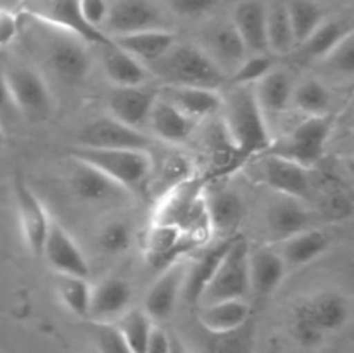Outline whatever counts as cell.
<instances>
[{"mask_svg":"<svg viewBox=\"0 0 354 353\" xmlns=\"http://www.w3.org/2000/svg\"><path fill=\"white\" fill-rule=\"evenodd\" d=\"M118 331L121 332V336H123L124 343L131 350V353H145L149 336L152 332L151 318L142 310L128 311V314H124L121 317Z\"/></svg>","mask_w":354,"mask_h":353,"instance_id":"ab89813d","label":"cell"},{"mask_svg":"<svg viewBox=\"0 0 354 353\" xmlns=\"http://www.w3.org/2000/svg\"><path fill=\"white\" fill-rule=\"evenodd\" d=\"M225 127L239 158L263 154L272 144L268 123L256 100L252 85H234L230 96L223 99Z\"/></svg>","mask_w":354,"mask_h":353,"instance_id":"6da1fadb","label":"cell"},{"mask_svg":"<svg viewBox=\"0 0 354 353\" xmlns=\"http://www.w3.org/2000/svg\"><path fill=\"white\" fill-rule=\"evenodd\" d=\"M159 75L168 80V85L203 87L218 90L225 83V75L209 55L196 45H173L159 61Z\"/></svg>","mask_w":354,"mask_h":353,"instance_id":"277c9868","label":"cell"},{"mask_svg":"<svg viewBox=\"0 0 354 353\" xmlns=\"http://www.w3.org/2000/svg\"><path fill=\"white\" fill-rule=\"evenodd\" d=\"M256 100L263 113L279 114L292 102V80L283 69H272L266 76L252 85Z\"/></svg>","mask_w":354,"mask_h":353,"instance_id":"4dcf8cb0","label":"cell"},{"mask_svg":"<svg viewBox=\"0 0 354 353\" xmlns=\"http://www.w3.org/2000/svg\"><path fill=\"white\" fill-rule=\"evenodd\" d=\"M78 147L88 149H133L147 151L151 138L137 128L118 121L113 116H100L80 130Z\"/></svg>","mask_w":354,"mask_h":353,"instance_id":"30bf717a","label":"cell"},{"mask_svg":"<svg viewBox=\"0 0 354 353\" xmlns=\"http://www.w3.org/2000/svg\"><path fill=\"white\" fill-rule=\"evenodd\" d=\"M3 73L17 113L30 118H45L50 113V90L38 69L14 61L3 66Z\"/></svg>","mask_w":354,"mask_h":353,"instance_id":"ba28073f","label":"cell"},{"mask_svg":"<svg viewBox=\"0 0 354 353\" xmlns=\"http://www.w3.org/2000/svg\"><path fill=\"white\" fill-rule=\"evenodd\" d=\"M19 33V17L16 12L0 7V51L9 47Z\"/></svg>","mask_w":354,"mask_h":353,"instance_id":"c3c4849f","label":"cell"},{"mask_svg":"<svg viewBox=\"0 0 354 353\" xmlns=\"http://www.w3.org/2000/svg\"><path fill=\"white\" fill-rule=\"evenodd\" d=\"M69 158L78 159L93 166L104 175L109 176L114 183L124 192L140 190L147 183L152 170V158L147 151H133V149H69Z\"/></svg>","mask_w":354,"mask_h":353,"instance_id":"3957f363","label":"cell"},{"mask_svg":"<svg viewBox=\"0 0 354 353\" xmlns=\"http://www.w3.org/2000/svg\"><path fill=\"white\" fill-rule=\"evenodd\" d=\"M47 45V61L55 75L68 83H78L88 76L92 62L83 40L61 33Z\"/></svg>","mask_w":354,"mask_h":353,"instance_id":"4fadbf2b","label":"cell"},{"mask_svg":"<svg viewBox=\"0 0 354 353\" xmlns=\"http://www.w3.org/2000/svg\"><path fill=\"white\" fill-rule=\"evenodd\" d=\"M275 69V57L272 54H254L245 57L237 69L232 73L234 85H254L256 82Z\"/></svg>","mask_w":354,"mask_h":353,"instance_id":"60d3db41","label":"cell"},{"mask_svg":"<svg viewBox=\"0 0 354 353\" xmlns=\"http://www.w3.org/2000/svg\"><path fill=\"white\" fill-rule=\"evenodd\" d=\"M324 208L325 215H328L330 218H335V220H342V218L351 215V201L344 194H334V196H330L325 201Z\"/></svg>","mask_w":354,"mask_h":353,"instance_id":"681fc988","label":"cell"},{"mask_svg":"<svg viewBox=\"0 0 354 353\" xmlns=\"http://www.w3.org/2000/svg\"><path fill=\"white\" fill-rule=\"evenodd\" d=\"M249 242L242 235H235L225 253L216 273L201 296L199 305L223 300H245L249 291Z\"/></svg>","mask_w":354,"mask_h":353,"instance_id":"52a82bcc","label":"cell"},{"mask_svg":"<svg viewBox=\"0 0 354 353\" xmlns=\"http://www.w3.org/2000/svg\"><path fill=\"white\" fill-rule=\"evenodd\" d=\"M149 125L161 141L169 142V144H183L192 135L196 120L187 116L183 111H180L158 93V99L149 116Z\"/></svg>","mask_w":354,"mask_h":353,"instance_id":"484cf974","label":"cell"},{"mask_svg":"<svg viewBox=\"0 0 354 353\" xmlns=\"http://www.w3.org/2000/svg\"><path fill=\"white\" fill-rule=\"evenodd\" d=\"M266 12L268 6L261 0H244L237 3L230 19L245 48L254 54H270L266 42Z\"/></svg>","mask_w":354,"mask_h":353,"instance_id":"44dd1931","label":"cell"},{"mask_svg":"<svg viewBox=\"0 0 354 353\" xmlns=\"http://www.w3.org/2000/svg\"><path fill=\"white\" fill-rule=\"evenodd\" d=\"M104 55V71L114 87H140L149 80V71L138 59L120 47L107 45Z\"/></svg>","mask_w":354,"mask_h":353,"instance_id":"f546056e","label":"cell"},{"mask_svg":"<svg viewBox=\"0 0 354 353\" xmlns=\"http://www.w3.org/2000/svg\"><path fill=\"white\" fill-rule=\"evenodd\" d=\"M41 258L48 263L55 273L64 275L88 277L90 265L85 253L82 251L75 239L59 221L52 218L47 239H45Z\"/></svg>","mask_w":354,"mask_h":353,"instance_id":"8fae6325","label":"cell"},{"mask_svg":"<svg viewBox=\"0 0 354 353\" xmlns=\"http://www.w3.org/2000/svg\"><path fill=\"white\" fill-rule=\"evenodd\" d=\"M131 301V287L120 277H107L92 286L88 317L95 322H107L127 311Z\"/></svg>","mask_w":354,"mask_h":353,"instance_id":"603a6c76","label":"cell"},{"mask_svg":"<svg viewBox=\"0 0 354 353\" xmlns=\"http://www.w3.org/2000/svg\"><path fill=\"white\" fill-rule=\"evenodd\" d=\"M169 353H189L182 346V343L178 339H171V345H169Z\"/></svg>","mask_w":354,"mask_h":353,"instance_id":"f5cc1de1","label":"cell"},{"mask_svg":"<svg viewBox=\"0 0 354 353\" xmlns=\"http://www.w3.org/2000/svg\"><path fill=\"white\" fill-rule=\"evenodd\" d=\"M258 173L259 179L266 185L272 187L277 194L296 197L301 201L310 197L311 180L308 175V168H303L296 163L273 154H261Z\"/></svg>","mask_w":354,"mask_h":353,"instance_id":"7c38bea8","label":"cell"},{"mask_svg":"<svg viewBox=\"0 0 354 353\" xmlns=\"http://www.w3.org/2000/svg\"><path fill=\"white\" fill-rule=\"evenodd\" d=\"M55 291H57L59 300L73 315L88 317L92 286L86 277L55 273Z\"/></svg>","mask_w":354,"mask_h":353,"instance_id":"8d00e7d4","label":"cell"},{"mask_svg":"<svg viewBox=\"0 0 354 353\" xmlns=\"http://www.w3.org/2000/svg\"><path fill=\"white\" fill-rule=\"evenodd\" d=\"M93 336L100 353H131L118 327H113L107 322H97Z\"/></svg>","mask_w":354,"mask_h":353,"instance_id":"f6af8a7d","label":"cell"},{"mask_svg":"<svg viewBox=\"0 0 354 353\" xmlns=\"http://www.w3.org/2000/svg\"><path fill=\"white\" fill-rule=\"evenodd\" d=\"M161 24V12L149 0H120L111 6L104 28L109 37H120V35L162 28Z\"/></svg>","mask_w":354,"mask_h":353,"instance_id":"9a60e30c","label":"cell"},{"mask_svg":"<svg viewBox=\"0 0 354 353\" xmlns=\"http://www.w3.org/2000/svg\"><path fill=\"white\" fill-rule=\"evenodd\" d=\"M292 102L308 116L328 114L332 93L328 87L318 78H308L292 90Z\"/></svg>","mask_w":354,"mask_h":353,"instance_id":"74e56055","label":"cell"},{"mask_svg":"<svg viewBox=\"0 0 354 353\" xmlns=\"http://www.w3.org/2000/svg\"><path fill=\"white\" fill-rule=\"evenodd\" d=\"M14 201H16L17 221H19V230L24 244L31 255L41 258L52 217L48 215L40 197L26 182L23 173L19 172H16L14 175Z\"/></svg>","mask_w":354,"mask_h":353,"instance_id":"9c48e42d","label":"cell"},{"mask_svg":"<svg viewBox=\"0 0 354 353\" xmlns=\"http://www.w3.org/2000/svg\"><path fill=\"white\" fill-rule=\"evenodd\" d=\"M206 210L211 230H235L244 215V203L241 197L228 189H218L216 192H206Z\"/></svg>","mask_w":354,"mask_h":353,"instance_id":"d6a6232c","label":"cell"},{"mask_svg":"<svg viewBox=\"0 0 354 353\" xmlns=\"http://www.w3.org/2000/svg\"><path fill=\"white\" fill-rule=\"evenodd\" d=\"M159 96L196 121L218 113L223 106V97L218 90L203 87L165 85L159 90Z\"/></svg>","mask_w":354,"mask_h":353,"instance_id":"7402d4cb","label":"cell"},{"mask_svg":"<svg viewBox=\"0 0 354 353\" xmlns=\"http://www.w3.org/2000/svg\"><path fill=\"white\" fill-rule=\"evenodd\" d=\"M328 248H330V237L324 230L308 228L280 241L279 255L282 256L286 265L303 266L325 255Z\"/></svg>","mask_w":354,"mask_h":353,"instance_id":"83f0119b","label":"cell"},{"mask_svg":"<svg viewBox=\"0 0 354 353\" xmlns=\"http://www.w3.org/2000/svg\"><path fill=\"white\" fill-rule=\"evenodd\" d=\"M156 99H158V92L145 89L144 85L114 87L107 97L109 116L140 130L145 123H149Z\"/></svg>","mask_w":354,"mask_h":353,"instance_id":"2e32d148","label":"cell"},{"mask_svg":"<svg viewBox=\"0 0 354 353\" xmlns=\"http://www.w3.org/2000/svg\"><path fill=\"white\" fill-rule=\"evenodd\" d=\"M251 307L245 300H223L201 305L199 324L207 332H223L241 327L249 320Z\"/></svg>","mask_w":354,"mask_h":353,"instance_id":"f1b7e54d","label":"cell"},{"mask_svg":"<svg viewBox=\"0 0 354 353\" xmlns=\"http://www.w3.org/2000/svg\"><path fill=\"white\" fill-rule=\"evenodd\" d=\"M185 275L187 266L183 262H176L168 269L161 270V275L152 284L151 291L145 296L144 311L151 320H166L171 315L183 291Z\"/></svg>","mask_w":354,"mask_h":353,"instance_id":"e0dca14e","label":"cell"},{"mask_svg":"<svg viewBox=\"0 0 354 353\" xmlns=\"http://www.w3.org/2000/svg\"><path fill=\"white\" fill-rule=\"evenodd\" d=\"M254 343V325L251 320L241 327L223 332H209L207 353H251Z\"/></svg>","mask_w":354,"mask_h":353,"instance_id":"f35d334b","label":"cell"},{"mask_svg":"<svg viewBox=\"0 0 354 353\" xmlns=\"http://www.w3.org/2000/svg\"><path fill=\"white\" fill-rule=\"evenodd\" d=\"M294 332H296L297 339L306 346L317 345L324 338V331L315 324L304 301L294 311Z\"/></svg>","mask_w":354,"mask_h":353,"instance_id":"ee69618b","label":"cell"},{"mask_svg":"<svg viewBox=\"0 0 354 353\" xmlns=\"http://www.w3.org/2000/svg\"><path fill=\"white\" fill-rule=\"evenodd\" d=\"M235 235H230L225 241L218 242L216 246L207 249L196 263H194L190 269H187L185 282H183V291L182 294L194 305H199L201 296L206 291V287L209 286V282L213 280L214 273H216L218 266H220L221 260H223L225 253L230 248L232 241H234Z\"/></svg>","mask_w":354,"mask_h":353,"instance_id":"4316f807","label":"cell"},{"mask_svg":"<svg viewBox=\"0 0 354 353\" xmlns=\"http://www.w3.org/2000/svg\"><path fill=\"white\" fill-rule=\"evenodd\" d=\"M332 128H334V118L330 114L308 116L303 123L294 127L286 137L272 142L263 154L279 156V158L296 163L303 168H311L324 158Z\"/></svg>","mask_w":354,"mask_h":353,"instance_id":"5b68a950","label":"cell"},{"mask_svg":"<svg viewBox=\"0 0 354 353\" xmlns=\"http://www.w3.org/2000/svg\"><path fill=\"white\" fill-rule=\"evenodd\" d=\"M6 144V132H3V125L0 123V147Z\"/></svg>","mask_w":354,"mask_h":353,"instance_id":"db71d44e","label":"cell"},{"mask_svg":"<svg viewBox=\"0 0 354 353\" xmlns=\"http://www.w3.org/2000/svg\"><path fill=\"white\" fill-rule=\"evenodd\" d=\"M203 48L211 61L225 73H234L248 57V48L232 21H220L204 31Z\"/></svg>","mask_w":354,"mask_h":353,"instance_id":"5bb4252c","label":"cell"},{"mask_svg":"<svg viewBox=\"0 0 354 353\" xmlns=\"http://www.w3.org/2000/svg\"><path fill=\"white\" fill-rule=\"evenodd\" d=\"M14 114H17V111L16 107H14L12 97H10L6 73H3V64L0 62V123H3V121L9 120V118H12Z\"/></svg>","mask_w":354,"mask_h":353,"instance_id":"f907efd6","label":"cell"},{"mask_svg":"<svg viewBox=\"0 0 354 353\" xmlns=\"http://www.w3.org/2000/svg\"><path fill=\"white\" fill-rule=\"evenodd\" d=\"M197 246L182 230L166 225H152L145 241V258L154 269L165 270L180 262L189 249Z\"/></svg>","mask_w":354,"mask_h":353,"instance_id":"ac0fdd59","label":"cell"},{"mask_svg":"<svg viewBox=\"0 0 354 353\" xmlns=\"http://www.w3.org/2000/svg\"><path fill=\"white\" fill-rule=\"evenodd\" d=\"M168 3L178 16L196 17L220 6L221 0H168Z\"/></svg>","mask_w":354,"mask_h":353,"instance_id":"7dc6e473","label":"cell"},{"mask_svg":"<svg viewBox=\"0 0 354 353\" xmlns=\"http://www.w3.org/2000/svg\"><path fill=\"white\" fill-rule=\"evenodd\" d=\"M266 42H268V52L272 55H286L296 51V40H294L286 2H275L272 7H268Z\"/></svg>","mask_w":354,"mask_h":353,"instance_id":"e575fe53","label":"cell"},{"mask_svg":"<svg viewBox=\"0 0 354 353\" xmlns=\"http://www.w3.org/2000/svg\"><path fill=\"white\" fill-rule=\"evenodd\" d=\"M304 303H306L315 324L324 332L341 329L348 322L349 314H351L349 300L337 291H322Z\"/></svg>","mask_w":354,"mask_h":353,"instance_id":"1f68e13d","label":"cell"},{"mask_svg":"<svg viewBox=\"0 0 354 353\" xmlns=\"http://www.w3.org/2000/svg\"><path fill=\"white\" fill-rule=\"evenodd\" d=\"M19 9L24 16L33 17L52 30L73 35L83 42L102 47L113 44L109 35L93 30L83 21L80 14V0H19Z\"/></svg>","mask_w":354,"mask_h":353,"instance_id":"8992f818","label":"cell"},{"mask_svg":"<svg viewBox=\"0 0 354 353\" xmlns=\"http://www.w3.org/2000/svg\"><path fill=\"white\" fill-rule=\"evenodd\" d=\"M109 9L111 6L107 0H80V14H82L83 21L93 30L104 31Z\"/></svg>","mask_w":354,"mask_h":353,"instance_id":"bcb514c9","label":"cell"},{"mask_svg":"<svg viewBox=\"0 0 354 353\" xmlns=\"http://www.w3.org/2000/svg\"><path fill=\"white\" fill-rule=\"evenodd\" d=\"M169 345H171V339L168 338V334L162 329L152 327L145 353H169Z\"/></svg>","mask_w":354,"mask_h":353,"instance_id":"816d5d0a","label":"cell"},{"mask_svg":"<svg viewBox=\"0 0 354 353\" xmlns=\"http://www.w3.org/2000/svg\"><path fill=\"white\" fill-rule=\"evenodd\" d=\"M152 225L175 227L197 246L204 244L213 230L207 218L206 189L203 183L185 179L169 187L156 208Z\"/></svg>","mask_w":354,"mask_h":353,"instance_id":"7a4b0ae2","label":"cell"},{"mask_svg":"<svg viewBox=\"0 0 354 353\" xmlns=\"http://www.w3.org/2000/svg\"><path fill=\"white\" fill-rule=\"evenodd\" d=\"M69 176H71L69 179L71 190L78 199L85 203H104L124 192L109 176L78 159H73V170Z\"/></svg>","mask_w":354,"mask_h":353,"instance_id":"cb8c5ba5","label":"cell"},{"mask_svg":"<svg viewBox=\"0 0 354 353\" xmlns=\"http://www.w3.org/2000/svg\"><path fill=\"white\" fill-rule=\"evenodd\" d=\"M286 7L297 48L324 23L325 14L315 0H287Z\"/></svg>","mask_w":354,"mask_h":353,"instance_id":"d590c367","label":"cell"},{"mask_svg":"<svg viewBox=\"0 0 354 353\" xmlns=\"http://www.w3.org/2000/svg\"><path fill=\"white\" fill-rule=\"evenodd\" d=\"M111 38L121 51L131 54L140 62H151V64L159 61L176 44V35L165 28H154V30L137 31V33Z\"/></svg>","mask_w":354,"mask_h":353,"instance_id":"d4e9b609","label":"cell"},{"mask_svg":"<svg viewBox=\"0 0 354 353\" xmlns=\"http://www.w3.org/2000/svg\"><path fill=\"white\" fill-rule=\"evenodd\" d=\"M353 33V26L348 19L324 21L303 44L297 47L301 55L308 59H324L335 45Z\"/></svg>","mask_w":354,"mask_h":353,"instance_id":"836d02e7","label":"cell"},{"mask_svg":"<svg viewBox=\"0 0 354 353\" xmlns=\"http://www.w3.org/2000/svg\"><path fill=\"white\" fill-rule=\"evenodd\" d=\"M266 224L273 237L283 241L290 235L313 228V215L304 206V201L277 194L266 211Z\"/></svg>","mask_w":354,"mask_h":353,"instance_id":"d6986e66","label":"cell"},{"mask_svg":"<svg viewBox=\"0 0 354 353\" xmlns=\"http://www.w3.org/2000/svg\"><path fill=\"white\" fill-rule=\"evenodd\" d=\"M287 265L279 251L258 248L249 251V291L256 296H270L286 279Z\"/></svg>","mask_w":354,"mask_h":353,"instance_id":"ffe728a7","label":"cell"},{"mask_svg":"<svg viewBox=\"0 0 354 353\" xmlns=\"http://www.w3.org/2000/svg\"><path fill=\"white\" fill-rule=\"evenodd\" d=\"M99 246L109 255H121L127 251L131 244V230L124 221L114 220L109 221L99 232Z\"/></svg>","mask_w":354,"mask_h":353,"instance_id":"b9f144b4","label":"cell"},{"mask_svg":"<svg viewBox=\"0 0 354 353\" xmlns=\"http://www.w3.org/2000/svg\"><path fill=\"white\" fill-rule=\"evenodd\" d=\"M328 68L339 75L351 76L354 73V35H348L324 57Z\"/></svg>","mask_w":354,"mask_h":353,"instance_id":"7bdbcfd3","label":"cell"}]
</instances>
